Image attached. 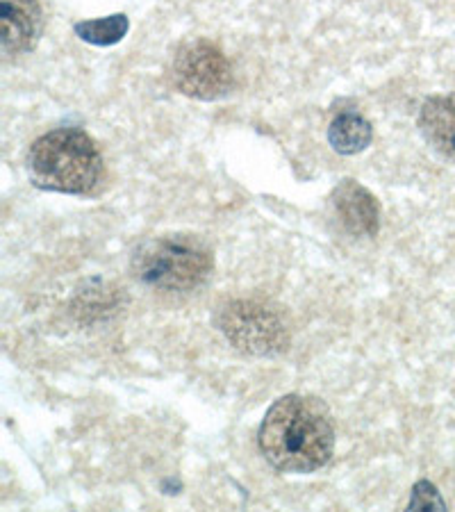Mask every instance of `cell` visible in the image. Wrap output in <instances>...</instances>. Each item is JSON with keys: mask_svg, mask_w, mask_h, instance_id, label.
Here are the masks:
<instances>
[{"mask_svg": "<svg viewBox=\"0 0 455 512\" xmlns=\"http://www.w3.org/2000/svg\"><path fill=\"white\" fill-rule=\"evenodd\" d=\"M258 442L269 465L280 472L310 474L333 458L335 428L324 403L289 394L269 408Z\"/></svg>", "mask_w": 455, "mask_h": 512, "instance_id": "obj_1", "label": "cell"}, {"mask_svg": "<svg viewBox=\"0 0 455 512\" xmlns=\"http://www.w3.org/2000/svg\"><path fill=\"white\" fill-rule=\"evenodd\" d=\"M28 169L32 183L48 192L89 194L101 183L103 158L85 132L62 128L32 144Z\"/></svg>", "mask_w": 455, "mask_h": 512, "instance_id": "obj_2", "label": "cell"}, {"mask_svg": "<svg viewBox=\"0 0 455 512\" xmlns=\"http://www.w3.org/2000/svg\"><path fill=\"white\" fill-rule=\"evenodd\" d=\"M212 253L189 235H169L146 242L135 255V274L148 287L164 292H192L212 274Z\"/></svg>", "mask_w": 455, "mask_h": 512, "instance_id": "obj_3", "label": "cell"}, {"mask_svg": "<svg viewBox=\"0 0 455 512\" xmlns=\"http://www.w3.org/2000/svg\"><path fill=\"white\" fill-rule=\"evenodd\" d=\"M219 328L235 349L248 355L280 353L289 342V330L280 310L264 301H230L219 312Z\"/></svg>", "mask_w": 455, "mask_h": 512, "instance_id": "obj_4", "label": "cell"}, {"mask_svg": "<svg viewBox=\"0 0 455 512\" xmlns=\"http://www.w3.org/2000/svg\"><path fill=\"white\" fill-rule=\"evenodd\" d=\"M173 82L185 96L217 101L233 87V66L226 53L208 39L189 41L173 57Z\"/></svg>", "mask_w": 455, "mask_h": 512, "instance_id": "obj_5", "label": "cell"}, {"mask_svg": "<svg viewBox=\"0 0 455 512\" xmlns=\"http://www.w3.org/2000/svg\"><path fill=\"white\" fill-rule=\"evenodd\" d=\"M333 210L339 224L353 237H374L380 226L376 196L355 180H342L333 192Z\"/></svg>", "mask_w": 455, "mask_h": 512, "instance_id": "obj_6", "label": "cell"}, {"mask_svg": "<svg viewBox=\"0 0 455 512\" xmlns=\"http://www.w3.org/2000/svg\"><path fill=\"white\" fill-rule=\"evenodd\" d=\"M0 23H3L5 55H21L35 46L41 10L37 0H0Z\"/></svg>", "mask_w": 455, "mask_h": 512, "instance_id": "obj_7", "label": "cell"}, {"mask_svg": "<svg viewBox=\"0 0 455 512\" xmlns=\"http://www.w3.org/2000/svg\"><path fill=\"white\" fill-rule=\"evenodd\" d=\"M419 128L435 151L455 160V96L428 98L419 112Z\"/></svg>", "mask_w": 455, "mask_h": 512, "instance_id": "obj_8", "label": "cell"}, {"mask_svg": "<svg viewBox=\"0 0 455 512\" xmlns=\"http://www.w3.org/2000/svg\"><path fill=\"white\" fill-rule=\"evenodd\" d=\"M371 139H374L371 123L358 112L337 114L328 126V142L339 155L362 153Z\"/></svg>", "mask_w": 455, "mask_h": 512, "instance_id": "obj_9", "label": "cell"}, {"mask_svg": "<svg viewBox=\"0 0 455 512\" xmlns=\"http://www.w3.org/2000/svg\"><path fill=\"white\" fill-rule=\"evenodd\" d=\"M76 35L94 46H112L128 35L130 21L126 14H112L105 19H91L76 23Z\"/></svg>", "mask_w": 455, "mask_h": 512, "instance_id": "obj_10", "label": "cell"}, {"mask_svg": "<svg viewBox=\"0 0 455 512\" xmlns=\"http://www.w3.org/2000/svg\"><path fill=\"white\" fill-rule=\"evenodd\" d=\"M408 510H446V503L442 501L437 487L428 481H419L412 487V499L408 503Z\"/></svg>", "mask_w": 455, "mask_h": 512, "instance_id": "obj_11", "label": "cell"}]
</instances>
